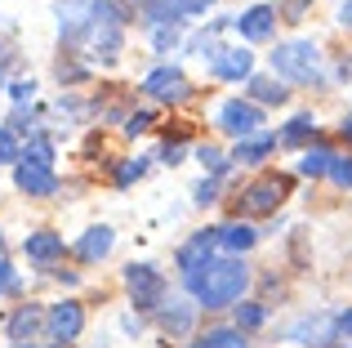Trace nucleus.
I'll return each instance as SVG.
<instances>
[{"instance_id":"412c9836","label":"nucleus","mask_w":352,"mask_h":348,"mask_svg":"<svg viewBox=\"0 0 352 348\" xmlns=\"http://www.w3.org/2000/svg\"><path fill=\"white\" fill-rule=\"evenodd\" d=\"M330 166H335V152H330V148H312V152H303V161H299V170L308 174V179L330 174Z\"/></svg>"},{"instance_id":"20e7f679","label":"nucleus","mask_w":352,"mask_h":348,"mask_svg":"<svg viewBox=\"0 0 352 348\" xmlns=\"http://www.w3.org/2000/svg\"><path fill=\"white\" fill-rule=\"evenodd\" d=\"M125 290L134 299V308H156L165 299V277L152 263H129L125 268Z\"/></svg>"},{"instance_id":"1a4fd4ad","label":"nucleus","mask_w":352,"mask_h":348,"mask_svg":"<svg viewBox=\"0 0 352 348\" xmlns=\"http://www.w3.org/2000/svg\"><path fill=\"white\" fill-rule=\"evenodd\" d=\"M214 0H147V23L165 27V23H179L188 14H206Z\"/></svg>"},{"instance_id":"a19ab883","label":"nucleus","mask_w":352,"mask_h":348,"mask_svg":"<svg viewBox=\"0 0 352 348\" xmlns=\"http://www.w3.org/2000/svg\"><path fill=\"white\" fill-rule=\"evenodd\" d=\"M14 348H27V344H14Z\"/></svg>"},{"instance_id":"6ab92c4d","label":"nucleus","mask_w":352,"mask_h":348,"mask_svg":"<svg viewBox=\"0 0 352 348\" xmlns=\"http://www.w3.org/2000/svg\"><path fill=\"white\" fill-rule=\"evenodd\" d=\"M272 148H276L272 134H254V139H241V143H236V157H232V161H241V166H254V161H263Z\"/></svg>"},{"instance_id":"79ce46f5","label":"nucleus","mask_w":352,"mask_h":348,"mask_svg":"<svg viewBox=\"0 0 352 348\" xmlns=\"http://www.w3.org/2000/svg\"><path fill=\"white\" fill-rule=\"evenodd\" d=\"M54 348H63V344H54Z\"/></svg>"},{"instance_id":"c85d7f7f","label":"nucleus","mask_w":352,"mask_h":348,"mask_svg":"<svg viewBox=\"0 0 352 348\" xmlns=\"http://www.w3.org/2000/svg\"><path fill=\"white\" fill-rule=\"evenodd\" d=\"M330 179H335L339 188H352V157H335V166H330Z\"/></svg>"},{"instance_id":"423d86ee","label":"nucleus","mask_w":352,"mask_h":348,"mask_svg":"<svg viewBox=\"0 0 352 348\" xmlns=\"http://www.w3.org/2000/svg\"><path fill=\"white\" fill-rule=\"evenodd\" d=\"M45 331H50V340L63 344V348H67L72 340H80V331H85V313H80V304H72V299L54 304L50 313H45Z\"/></svg>"},{"instance_id":"4468645a","label":"nucleus","mask_w":352,"mask_h":348,"mask_svg":"<svg viewBox=\"0 0 352 348\" xmlns=\"http://www.w3.org/2000/svg\"><path fill=\"white\" fill-rule=\"evenodd\" d=\"M41 326H45L41 304H23L14 317H9V340H14V344H27V340H36V335H41Z\"/></svg>"},{"instance_id":"9b49d317","label":"nucleus","mask_w":352,"mask_h":348,"mask_svg":"<svg viewBox=\"0 0 352 348\" xmlns=\"http://www.w3.org/2000/svg\"><path fill=\"white\" fill-rule=\"evenodd\" d=\"M14 188H18V192H27V197H54L58 179H54V170H45V166H27V161H18V170H14Z\"/></svg>"},{"instance_id":"7c9ffc66","label":"nucleus","mask_w":352,"mask_h":348,"mask_svg":"<svg viewBox=\"0 0 352 348\" xmlns=\"http://www.w3.org/2000/svg\"><path fill=\"white\" fill-rule=\"evenodd\" d=\"M147 130H152V112H134L125 121V134H147Z\"/></svg>"},{"instance_id":"7ed1b4c3","label":"nucleus","mask_w":352,"mask_h":348,"mask_svg":"<svg viewBox=\"0 0 352 348\" xmlns=\"http://www.w3.org/2000/svg\"><path fill=\"white\" fill-rule=\"evenodd\" d=\"M258 125H263V107L250 103V98H228L219 107V130L232 134V139H254Z\"/></svg>"},{"instance_id":"4be33fe9","label":"nucleus","mask_w":352,"mask_h":348,"mask_svg":"<svg viewBox=\"0 0 352 348\" xmlns=\"http://www.w3.org/2000/svg\"><path fill=\"white\" fill-rule=\"evenodd\" d=\"M250 103H285V89L267 76H250Z\"/></svg>"},{"instance_id":"e433bc0d","label":"nucleus","mask_w":352,"mask_h":348,"mask_svg":"<svg viewBox=\"0 0 352 348\" xmlns=\"http://www.w3.org/2000/svg\"><path fill=\"white\" fill-rule=\"evenodd\" d=\"M303 9H308V0H290V5H285V18H290V23H299Z\"/></svg>"},{"instance_id":"a878e982","label":"nucleus","mask_w":352,"mask_h":348,"mask_svg":"<svg viewBox=\"0 0 352 348\" xmlns=\"http://www.w3.org/2000/svg\"><path fill=\"white\" fill-rule=\"evenodd\" d=\"M23 161H27V166H45V170H50V161H54V148H50L45 139H36V143H27Z\"/></svg>"},{"instance_id":"4c0bfd02","label":"nucleus","mask_w":352,"mask_h":348,"mask_svg":"<svg viewBox=\"0 0 352 348\" xmlns=\"http://www.w3.org/2000/svg\"><path fill=\"white\" fill-rule=\"evenodd\" d=\"M339 23L352 27V0H344V5H339Z\"/></svg>"},{"instance_id":"72a5a7b5","label":"nucleus","mask_w":352,"mask_h":348,"mask_svg":"<svg viewBox=\"0 0 352 348\" xmlns=\"http://www.w3.org/2000/svg\"><path fill=\"white\" fill-rule=\"evenodd\" d=\"M335 335H344V340H352V308H344V313L335 317Z\"/></svg>"},{"instance_id":"6e6552de","label":"nucleus","mask_w":352,"mask_h":348,"mask_svg":"<svg viewBox=\"0 0 352 348\" xmlns=\"http://www.w3.org/2000/svg\"><path fill=\"white\" fill-rule=\"evenodd\" d=\"M210 72H214L219 80H250L254 54L241 50V45H223V50H214V58H210Z\"/></svg>"},{"instance_id":"ddd939ff","label":"nucleus","mask_w":352,"mask_h":348,"mask_svg":"<svg viewBox=\"0 0 352 348\" xmlns=\"http://www.w3.org/2000/svg\"><path fill=\"white\" fill-rule=\"evenodd\" d=\"M290 340L294 344H326V340H335V317H326V313L303 317V322L290 326Z\"/></svg>"},{"instance_id":"2eb2a0df","label":"nucleus","mask_w":352,"mask_h":348,"mask_svg":"<svg viewBox=\"0 0 352 348\" xmlns=\"http://www.w3.org/2000/svg\"><path fill=\"white\" fill-rule=\"evenodd\" d=\"M23 250H27V259L50 263V259H58V254H63V237L50 232V228H41V232H32V237L23 241Z\"/></svg>"},{"instance_id":"f3484780","label":"nucleus","mask_w":352,"mask_h":348,"mask_svg":"<svg viewBox=\"0 0 352 348\" xmlns=\"http://www.w3.org/2000/svg\"><path fill=\"white\" fill-rule=\"evenodd\" d=\"M254 241H258V232H254L250 224H228V228H219V246H223V250H232V254L250 250Z\"/></svg>"},{"instance_id":"2f4dec72","label":"nucleus","mask_w":352,"mask_h":348,"mask_svg":"<svg viewBox=\"0 0 352 348\" xmlns=\"http://www.w3.org/2000/svg\"><path fill=\"white\" fill-rule=\"evenodd\" d=\"M32 80H14V85H9V98H14V103H27V98H32Z\"/></svg>"},{"instance_id":"473e14b6","label":"nucleus","mask_w":352,"mask_h":348,"mask_svg":"<svg viewBox=\"0 0 352 348\" xmlns=\"http://www.w3.org/2000/svg\"><path fill=\"white\" fill-rule=\"evenodd\" d=\"M14 286H18L14 268H9V259H0V295H5V290H14Z\"/></svg>"},{"instance_id":"9d476101","label":"nucleus","mask_w":352,"mask_h":348,"mask_svg":"<svg viewBox=\"0 0 352 348\" xmlns=\"http://www.w3.org/2000/svg\"><path fill=\"white\" fill-rule=\"evenodd\" d=\"M276 18H281V14H276L272 5H250L245 14L232 18V27L245 36V41H267V36H272V27H276Z\"/></svg>"},{"instance_id":"58836bf2","label":"nucleus","mask_w":352,"mask_h":348,"mask_svg":"<svg viewBox=\"0 0 352 348\" xmlns=\"http://www.w3.org/2000/svg\"><path fill=\"white\" fill-rule=\"evenodd\" d=\"M339 130H344V139H352V112L344 116V125H339Z\"/></svg>"},{"instance_id":"c9c22d12","label":"nucleus","mask_w":352,"mask_h":348,"mask_svg":"<svg viewBox=\"0 0 352 348\" xmlns=\"http://www.w3.org/2000/svg\"><path fill=\"white\" fill-rule=\"evenodd\" d=\"M170 166H179V157H183V143H165V152H161Z\"/></svg>"},{"instance_id":"39448f33","label":"nucleus","mask_w":352,"mask_h":348,"mask_svg":"<svg viewBox=\"0 0 352 348\" xmlns=\"http://www.w3.org/2000/svg\"><path fill=\"white\" fill-rule=\"evenodd\" d=\"M285 197H290V179H285V174H263V179H254L245 188V210L250 215H267V210H276Z\"/></svg>"},{"instance_id":"aec40b11","label":"nucleus","mask_w":352,"mask_h":348,"mask_svg":"<svg viewBox=\"0 0 352 348\" xmlns=\"http://www.w3.org/2000/svg\"><path fill=\"white\" fill-rule=\"evenodd\" d=\"M192 317H197V304H174V308H165V313H161V322H165V331H170V335H188L192 331Z\"/></svg>"},{"instance_id":"393cba45","label":"nucleus","mask_w":352,"mask_h":348,"mask_svg":"<svg viewBox=\"0 0 352 348\" xmlns=\"http://www.w3.org/2000/svg\"><path fill=\"white\" fill-rule=\"evenodd\" d=\"M23 161V148H18V134L9 125H0V166H18Z\"/></svg>"},{"instance_id":"b1692460","label":"nucleus","mask_w":352,"mask_h":348,"mask_svg":"<svg viewBox=\"0 0 352 348\" xmlns=\"http://www.w3.org/2000/svg\"><path fill=\"white\" fill-rule=\"evenodd\" d=\"M267 322V308L263 304H236V331L245 335V331H254V326H263Z\"/></svg>"},{"instance_id":"f257e3e1","label":"nucleus","mask_w":352,"mask_h":348,"mask_svg":"<svg viewBox=\"0 0 352 348\" xmlns=\"http://www.w3.org/2000/svg\"><path fill=\"white\" fill-rule=\"evenodd\" d=\"M188 277V290L197 295V304L206 308H228L241 299V290L250 286V268L241 259H210L201 268L183 272Z\"/></svg>"},{"instance_id":"c756f323","label":"nucleus","mask_w":352,"mask_h":348,"mask_svg":"<svg viewBox=\"0 0 352 348\" xmlns=\"http://www.w3.org/2000/svg\"><path fill=\"white\" fill-rule=\"evenodd\" d=\"M152 41H156V50H170V45L179 41V23H170V27H152Z\"/></svg>"},{"instance_id":"dca6fc26","label":"nucleus","mask_w":352,"mask_h":348,"mask_svg":"<svg viewBox=\"0 0 352 348\" xmlns=\"http://www.w3.org/2000/svg\"><path fill=\"white\" fill-rule=\"evenodd\" d=\"M112 241H116V232H112V228H103V224H98V228H89V232L76 241V254H80L85 263H94V259H103V254L112 250Z\"/></svg>"},{"instance_id":"f03ea898","label":"nucleus","mask_w":352,"mask_h":348,"mask_svg":"<svg viewBox=\"0 0 352 348\" xmlns=\"http://www.w3.org/2000/svg\"><path fill=\"white\" fill-rule=\"evenodd\" d=\"M272 72L281 80H299V85H312L321 76V50L312 41H285L272 50Z\"/></svg>"},{"instance_id":"cd10ccee","label":"nucleus","mask_w":352,"mask_h":348,"mask_svg":"<svg viewBox=\"0 0 352 348\" xmlns=\"http://www.w3.org/2000/svg\"><path fill=\"white\" fill-rule=\"evenodd\" d=\"M143 170H147V161H143V157L125 161V166L116 170V183H120V188H129V183H134V179H143Z\"/></svg>"},{"instance_id":"bb28decb","label":"nucleus","mask_w":352,"mask_h":348,"mask_svg":"<svg viewBox=\"0 0 352 348\" xmlns=\"http://www.w3.org/2000/svg\"><path fill=\"white\" fill-rule=\"evenodd\" d=\"M197 161H201V166H206L210 174H223V170H228L223 152H219V148H210V143H206V148H197Z\"/></svg>"},{"instance_id":"0eeeda50","label":"nucleus","mask_w":352,"mask_h":348,"mask_svg":"<svg viewBox=\"0 0 352 348\" xmlns=\"http://www.w3.org/2000/svg\"><path fill=\"white\" fill-rule=\"evenodd\" d=\"M143 89L156 98V103H183V98L192 94V89H188V76H183L179 67H156V72H147Z\"/></svg>"},{"instance_id":"f8f14e48","label":"nucleus","mask_w":352,"mask_h":348,"mask_svg":"<svg viewBox=\"0 0 352 348\" xmlns=\"http://www.w3.org/2000/svg\"><path fill=\"white\" fill-rule=\"evenodd\" d=\"M219 246V228H206V232H197L188 246L179 250V268L183 272H192V268H201V263H210V250Z\"/></svg>"},{"instance_id":"a211bd4d","label":"nucleus","mask_w":352,"mask_h":348,"mask_svg":"<svg viewBox=\"0 0 352 348\" xmlns=\"http://www.w3.org/2000/svg\"><path fill=\"white\" fill-rule=\"evenodd\" d=\"M188 348H245V335L236 331V326H219V331H206L197 335Z\"/></svg>"},{"instance_id":"5701e85b","label":"nucleus","mask_w":352,"mask_h":348,"mask_svg":"<svg viewBox=\"0 0 352 348\" xmlns=\"http://www.w3.org/2000/svg\"><path fill=\"white\" fill-rule=\"evenodd\" d=\"M317 134V121H312V112H299L290 125L281 130V143H303V139H312Z\"/></svg>"},{"instance_id":"ea45409f","label":"nucleus","mask_w":352,"mask_h":348,"mask_svg":"<svg viewBox=\"0 0 352 348\" xmlns=\"http://www.w3.org/2000/svg\"><path fill=\"white\" fill-rule=\"evenodd\" d=\"M5 63H9V54H5V50H0V76H5Z\"/></svg>"},{"instance_id":"f704fd0d","label":"nucleus","mask_w":352,"mask_h":348,"mask_svg":"<svg viewBox=\"0 0 352 348\" xmlns=\"http://www.w3.org/2000/svg\"><path fill=\"white\" fill-rule=\"evenodd\" d=\"M210 201H214V179L197 183V206H210Z\"/></svg>"}]
</instances>
